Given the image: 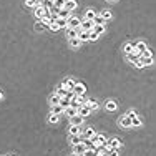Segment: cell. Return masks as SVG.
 Here are the masks:
<instances>
[{
	"mask_svg": "<svg viewBox=\"0 0 156 156\" xmlns=\"http://www.w3.org/2000/svg\"><path fill=\"white\" fill-rule=\"evenodd\" d=\"M63 113H67V116L68 118H71V116H75V115L78 113V108H73V106H67L63 110Z\"/></svg>",
	"mask_w": 156,
	"mask_h": 156,
	"instance_id": "14",
	"label": "cell"
},
{
	"mask_svg": "<svg viewBox=\"0 0 156 156\" xmlns=\"http://www.w3.org/2000/svg\"><path fill=\"white\" fill-rule=\"evenodd\" d=\"M148 48V46L145 45V43L143 42H136V45H135V50L136 52H138V53H143V52H145V50Z\"/></svg>",
	"mask_w": 156,
	"mask_h": 156,
	"instance_id": "18",
	"label": "cell"
},
{
	"mask_svg": "<svg viewBox=\"0 0 156 156\" xmlns=\"http://www.w3.org/2000/svg\"><path fill=\"white\" fill-rule=\"evenodd\" d=\"M103 17V20L105 22H108V20H111V17H113V15H111V12H108V10H103L101 14H100Z\"/></svg>",
	"mask_w": 156,
	"mask_h": 156,
	"instance_id": "32",
	"label": "cell"
},
{
	"mask_svg": "<svg viewBox=\"0 0 156 156\" xmlns=\"http://www.w3.org/2000/svg\"><path fill=\"white\" fill-rule=\"evenodd\" d=\"M135 45H136V42H131V43H126V45L123 46V50H124V53H130V52H133V50H135Z\"/></svg>",
	"mask_w": 156,
	"mask_h": 156,
	"instance_id": "25",
	"label": "cell"
},
{
	"mask_svg": "<svg viewBox=\"0 0 156 156\" xmlns=\"http://www.w3.org/2000/svg\"><path fill=\"white\" fill-rule=\"evenodd\" d=\"M48 121H50V123H52V124H57L58 121H60V120H58V115L52 113V115H50V118H48Z\"/></svg>",
	"mask_w": 156,
	"mask_h": 156,
	"instance_id": "37",
	"label": "cell"
},
{
	"mask_svg": "<svg viewBox=\"0 0 156 156\" xmlns=\"http://www.w3.org/2000/svg\"><path fill=\"white\" fill-rule=\"evenodd\" d=\"M45 12H46V8H43L42 5H37L35 7V17L38 18V20H42V18L45 17Z\"/></svg>",
	"mask_w": 156,
	"mask_h": 156,
	"instance_id": "11",
	"label": "cell"
},
{
	"mask_svg": "<svg viewBox=\"0 0 156 156\" xmlns=\"http://www.w3.org/2000/svg\"><path fill=\"white\" fill-rule=\"evenodd\" d=\"M95 10H92V8H90V10H86V14H85V18H88V20H93V18H95Z\"/></svg>",
	"mask_w": 156,
	"mask_h": 156,
	"instance_id": "38",
	"label": "cell"
},
{
	"mask_svg": "<svg viewBox=\"0 0 156 156\" xmlns=\"http://www.w3.org/2000/svg\"><path fill=\"white\" fill-rule=\"evenodd\" d=\"M80 45H82V40L78 38V37H75V38H70V46H73V48H78Z\"/></svg>",
	"mask_w": 156,
	"mask_h": 156,
	"instance_id": "22",
	"label": "cell"
},
{
	"mask_svg": "<svg viewBox=\"0 0 156 156\" xmlns=\"http://www.w3.org/2000/svg\"><path fill=\"white\" fill-rule=\"evenodd\" d=\"M106 2H116V0H106Z\"/></svg>",
	"mask_w": 156,
	"mask_h": 156,
	"instance_id": "43",
	"label": "cell"
},
{
	"mask_svg": "<svg viewBox=\"0 0 156 156\" xmlns=\"http://www.w3.org/2000/svg\"><path fill=\"white\" fill-rule=\"evenodd\" d=\"M58 101H60V96H58L57 93L50 96V105H52V106H53V105H58Z\"/></svg>",
	"mask_w": 156,
	"mask_h": 156,
	"instance_id": "33",
	"label": "cell"
},
{
	"mask_svg": "<svg viewBox=\"0 0 156 156\" xmlns=\"http://www.w3.org/2000/svg\"><path fill=\"white\" fill-rule=\"evenodd\" d=\"M82 140H83L82 135H70V143H71V146L76 145V143H80Z\"/></svg>",
	"mask_w": 156,
	"mask_h": 156,
	"instance_id": "19",
	"label": "cell"
},
{
	"mask_svg": "<svg viewBox=\"0 0 156 156\" xmlns=\"http://www.w3.org/2000/svg\"><path fill=\"white\" fill-rule=\"evenodd\" d=\"M42 5L43 8H50V7H53V0H42Z\"/></svg>",
	"mask_w": 156,
	"mask_h": 156,
	"instance_id": "36",
	"label": "cell"
},
{
	"mask_svg": "<svg viewBox=\"0 0 156 156\" xmlns=\"http://www.w3.org/2000/svg\"><path fill=\"white\" fill-rule=\"evenodd\" d=\"M118 124H120L121 128H130L131 126V120L124 115V116H120V120H118Z\"/></svg>",
	"mask_w": 156,
	"mask_h": 156,
	"instance_id": "7",
	"label": "cell"
},
{
	"mask_svg": "<svg viewBox=\"0 0 156 156\" xmlns=\"http://www.w3.org/2000/svg\"><path fill=\"white\" fill-rule=\"evenodd\" d=\"M93 135H95V130H93V128H86L85 131H83V136H82V138L86 140V138H92Z\"/></svg>",
	"mask_w": 156,
	"mask_h": 156,
	"instance_id": "21",
	"label": "cell"
},
{
	"mask_svg": "<svg viewBox=\"0 0 156 156\" xmlns=\"http://www.w3.org/2000/svg\"><path fill=\"white\" fill-rule=\"evenodd\" d=\"M85 151H86V146H85V143H83V141L73 145V153H75V154H85Z\"/></svg>",
	"mask_w": 156,
	"mask_h": 156,
	"instance_id": "3",
	"label": "cell"
},
{
	"mask_svg": "<svg viewBox=\"0 0 156 156\" xmlns=\"http://www.w3.org/2000/svg\"><path fill=\"white\" fill-rule=\"evenodd\" d=\"M63 4H65V0H53V5H55V7H58V8L63 7Z\"/></svg>",
	"mask_w": 156,
	"mask_h": 156,
	"instance_id": "40",
	"label": "cell"
},
{
	"mask_svg": "<svg viewBox=\"0 0 156 156\" xmlns=\"http://www.w3.org/2000/svg\"><path fill=\"white\" fill-rule=\"evenodd\" d=\"M105 148H108V151H110L111 148H121V141L118 138H111L110 141H106V146Z\"/></svg>",
	"mask_w": 156,
	"mask_h": 156,
	"instance_id": "6",
	"label": "cell"
},
{
	"mask_svg": "<svg viewBox=\"0 0 156 156\" xmlns=\"http://www.w3.org/2000/svg\"><path fill=\"white\" fill-rule=\"evenodd\" d=\"M71 120V124H82V121H83V116H80V115H75V116H71L70 118Z\"/></svg>",
	"mask_w": 156,
	"mask_h": 156,
	"instance_id": "23",
	"label": "cell"
},
{
	"mask_svg": "<svg viewBox=\"0 0 156 156\" xmlns=\"http://www.w3.org/2000/svg\"><path fill=\"white\" fill-rule=\"evenodd\" d=\"M55 23L58 25V28H67V18H62V17H58Z\"/></svg>",
	"mask_w": 156,
	"mask_h": 156,
	"instance_id": "24",
	"label": "cell"
},
{
	"mask_svg": "<svg viewBox=\"0 0 156 156\" xmlns=\"http://www.w3.org/2000/svg\"><path fill=\"white\" fill-rule=\"evenodd\" d=\"M48 30H52V32H58L60 28H58V25L53 22V23H50V25H48Z\"/></svg>",
	"mask_w": 156,
	"mask_h": 156,
	"instance_id": "39",
	"label": "cell"
},
{
	"mask_svg": "<svg viewBox=\"0 0 156 156\" xmlns=\"http://www.w3.org/2000/svg\"><path fill=\"white\" fill-rule=\"evenodd\" d=\"M126 116L130 118V120H131L133 116H136V111H135V110H130V111H128V113H126Z\"/></svg>",
	"mask_w": 156,
	"mask_h": 156,
	"instance_id": "41",
	"label": "cell"
},
{
	"mask_svg": "<svg viewBox=\"0 0 156 156\" xmlns=\"http://www.w3.org/2000/svg\"><path fill=\"white\" fill-rule=\"evenodd\" d=\"M85 103L88 105L92 110H98L100 108V105H98V101H95V100H85Z\"/></svg>",
	"mask_w": 156,
	"mask_h": 156,
	"instance_id": "20",
	"label": "cell"
},
{
	"mask_svg": "<svg viewBox=\"0 0 156 156\" xmlns=\"http://www.w3.org/2000/svg\"><path fill=\"white\" fill-rule=\"evenodd\" d=\"M76 0H65V4H63V8H67V10L73 12L75 8H76Z\"/></svg>",
	"mask_w": 156,
	"mask_h": 156,
	"instance_id": "9",
	"label": "cell"
},
{
	"mask_svg": "<svg viewBox=\"0 0 156 156\" xmlns=\"http://www.w3.org/2000/svg\"><path fill=\"white\" fill-rule=\"evenodd\" d=\"M67 93H68V90L65 88L63 85H60V86H58V88H57V95L60 96V98H62V96H65V95H67Z\"/></svg>",
	"mask_w": 156,
	"mask_h": 156,
	"instance_id": "28",
	"label": "cell"
},
{
	"mask_svg": "<svg viewBox=\"0 0 156 156\" xmlns=\"http://www.w3.org/2000/svg\"><path fill=\"white\" fill-rule=\"evenodd\" d=\"M105 108H106L108 111H115L116 110V103L111 100V101H106V105H105Z\"/></svg>",
	"mask_w": 156,
	"mask_h": 156,
	"instance_id": "29",
	"label": "cell"
},
{
	"mask_svg": "<svg viewBox=\"0 0 156 156\" xmlns=\"http://www.w3.org/2000/svg\"><path fill=\"white\" fill-rule=\"evenodd\" d=\"M88 37H90V32L88 30H78V38L82 40V42H88Z\"/></svg>",
	"mask_w": 156,
	"mask_h": 156,
	"instance_id": "12",
	"label": "cell"
},
{
	"mask_svg": "<svg viewBox=\"0 0 156 156\" xmlns=\"http://www.w3.org/2000/svg\"><path fill=\"white\" fill-rule=\"evenodd\" d=\"M75 83H76V82H75V80H71V78H65L63 82H62V85H63L68 92H71V90H73V86H75Z\"/></svg>",
	"mask_w": 156,
	"mask_h": 156,
	"instance_id": "10",
	"label": "cell"
},
{
	"mask_svg": "<svg viewBox=\"0 0 156 156\" xmlns=\"http://www.w3.org/2000/svg\"><path fill=\"white\" fill-rule=\"evenodd\" d=\"M93 25H95V23H93V20L85 18V20H82V23H80V28H82V30H88V32H90V30L93 28Z\"/></svg>",
	"mask_w": 156,
	"mask_h": 156,
	"instance_id": "8",
	"label": "cell"
},
{
	"mask_svg": "<svg viewBox=\"0 0 156 156\" xmlns=\"http://www.w3.org/2000/svg\"><path fill=\"white\" fill-rule=\"evenodd\" d=\"M75 37H78V30L76 28H70V27H67V38H75Z\"/></svg>",
	"mask_w": 156,
	"mask_h": 156,
	"instance_id": "15",
	"label": "cell"
},
{
	"mask_svg": "<svg viewBox=\"0 0 156 156\" xmlns=\"http://www.w3.org/2000/svg\"><path fill=\"white\" fill-rule=\"evenodd\" d=\"M25 5H27V7L35 8L37 5H40V4H38V0H25Z\"/></svg>",
	"mask_w": 156,
	"mask_h": 156,
	"instance_id": "35",
	"label": "cell"
},
{
	"mask_svg": "<svg viewBox=\"0 0 156 156\" xmlns=\"http://www.w3.org/2000/svg\"><path fill=\"white\" fill-rule=\"evenodd\" d=\"M140 60H141L143 67H149V65H153V57H140Z\"/></svg>",
	"mask_w": 156,
	"mask_h": 156,
	"instance_id": "17",
	"label": "cell"
},
{
	"mask_svg": "<svg viewBox=\"0 0 156 156\" xmlns=\"http://www.w3.org/2000/svg\"><path fill=\"white\" fill-rule=\"evenodd\" d=\"M80 23H82V20H80L78 17H73V15H70V17L67 18V27H70V28L80 30Z\"/></svg>",
	"mask_w": 156,
	"mask_h": 156,
	"instance_id": "1",
	"label": "cell"
},
{
	"mask_svg": "<svg viewBox=\"0 0 156 156\" xmlns=\"http://www.w3.org/2000/svg\"><path fill=\"white\" fill-rule=\"evenodd\" d=\"M93 32L95 33H98V35H101L103 32H105V25H93Z\"/></svg>",
	"mask_w": 156,
	"mask_h": 156,
	"instance_id": "27",
	"label": "cell"
},
{
	"mask_svg": "<svg viewBox=\"0 0 156 156\" xmlns=\"http://www.w3.org/2000/svg\"><path fill=\"white\" fill-rule=\"evenodd\" d=\"M93 23H95V25H105V20H103L101 15H95V18H93Z\"/></svg>",
	"mask_w": 156,
	"mask_h": 156,
	"instance_id": "34",
	"label": "cell"
},
{
	"mask_svg": "<svg viewBox=\"0 0 156 156\" xmlns=\"http://www.w3.org/2000/svg\"><path fill=\"white\" fill-rule=\"evenodd\" d=\"M92 113V108L88 106V105H86V103H83L82 106H78V115H80V116H88V115Z\"/></svg>",
	"mask_w": 156,
	"mask_h": 156,
	"instance_id": "4",
	"label": "cell"
},
{
	"mask_svg": "<svg viewBox=\"0 0 156 156\" xmlns=\"http://www.w3.org/2000/svg\"><path fill=\"white\" fill-rule=\"evenodd\" d=\"M126 55H128V62H131V63H135L136 60H140V53L136 50H133V52H130V53H126Z\"/></svg>",
	"mask_w": 156,
	"mask_h": 156,
	"instance_id": "13",
	"label": "cell"
},
{
	"mask_svg": "<svg viewBox=\"0 0 156 156\" xmlns=\"http://www.w3.org/2000/svg\"><path fill=\"white\" fill-rule=\"evenodd\" d=\"M71 92H73L75 95H83V93L86 92V85H85V83H82V82H76Z\"/></svg>",
	"mask_w": 156,
	"mask_h": 156,
	"instance_id": "2",
	"label": "cell"
},
{
	"mask_svg": "<svg viewBox=\"0 0 156 156\" xmlns=\"http://www.w3.org/2000/svg\"><path fill=\"white\" fill-rule=\"evenodd\" d=\"M82 131H83L82 124H70V128H68V133H70V135H82Z\"/></svg>",
	"mask_w": 156,
	"mask_h": 156,
	"instance_id": "5",
	"label": "cell"
},
{
	"mask_svg": "<svg viewBox=\"0 0 156 156\" xmlns=\"http://www.w3.org/2000/svg\"><path fill=\"white\" fill-rule=\"evenodd\" d=\"M141 124H143V121H141V118H138V115L131 118V126H141Z\"/></svg>",
	"mask_w": 156,
	"mask_h": 156,
	"instance_id": "31",
	"label": "cell"
},
{
	"mask_svg": "<svg viewBox=\"0 0 156 156\" xmlns=\"http://www.w3.org/2000/svg\"><path fill=\"white\" fill-rule=\"evenodd\" d=\"M63 110H65V108L62 106V105H53V108H52V113L60 115V113H63Z\"/></svg>",
	"mask_w": 156,
	"mask_h": 156,
	"instance_id": "30",
	"label": "cell"
},
{
	"mask_svg": "<svg viewBox=\"0 0 156 156\" xmlns=\"http://www.w3.org/2000/svg\"><path fill=\"white\" fill-rule=\"evenodd\" d=\"M46 28H48V25H46L45 22H42V20L37 22V25H35V30H37V32H43V30H46Z\"/></svg>",
	"mask_w": 156,
	"mask_h": 156,
	"instance_id": "16",
	"label": "cell"
},
{
	"mask_svg": "<svg viewBox=\"0 0 156 156\" xmlns=\"http://www.w3.org/2000/svg\"><path fill=\"white\" fill-rule=\"evenodd\" d=\"M4 98V92H0V100Z\"/></svg>",
	"mask_w": 156,
	"mask_h": 156,
	"instance_id": "42",
	"label": "cell"
},
{
	"mask_svg": "<svg viewBox=\"0 0 156 156\" xmlns=\"http://www.w3.org/2000/svg\"><path fill=\"white\" fill-rule=\"evenodd\" d=\"M58 17H62V18H68V17H70V10H67V8L62 7L60 10H58Z\"/></svg>",
	"mask_w": 156,
	"mask_h": 156,
	"instance_id": "26",
	"label": "cell"
}]
</instances>
